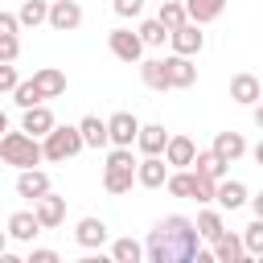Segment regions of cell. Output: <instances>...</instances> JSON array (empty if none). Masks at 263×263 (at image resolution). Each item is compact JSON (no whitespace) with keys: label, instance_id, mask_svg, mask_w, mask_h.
Instances as JSON below:
<instances>
[{"label":"cell","instance_id":"4","mask_svg":"<svg viewBox=\"0 0 263 263\" xmlns=\"http://www.w3.org/2000/svg\"><path fill=\"white\" fill-rule=\"evenodd\" d=\"M45 25H49L53 33H74V29L82 25V4H78V0H49Z\"/></svg>","mask_w":263,"mask_h":263},{"label":"cell","instance_id":"24","mask_svg":"<svg viewBox=\"0 0 263 263\" xmlns=\"http://www.w3.org/2000/svg\"><path fill=\"white\" fill-rule=\"evenodd\" d=\"M132 185H136V168H111V164H103V189H107V193L119 197V193H127Z\"/></svg>","mask_w":263,"mask_h":263},{"label":"cell","instance_id":"16","mask_svg":"<svg viewBox=\"0 0 263 263\" xmlns=\"http://www.w3.org/2000/svg\"><path fill=\"white\" fill-rule=\"evenodd\" d=\"M4 230H8V238H16V242H33V238L41 234V222L33 218V210H16V214H8Z\"/></svg>","mask_w":263,"mask_h":263},{"label":"cell","instance_id":"15","mask_svg":"<svg viewBox=\"0 0 263 263\" xmlns=\"http://www.w3.org/2000/svg\"><path fill=\"white\" fill-rule=\"evenodd\" d=\"M41 193H49V173H41L37 164H33V168H21V173H16V197L37 201Z\"/></svg>","mask_w":263,"mask_h":263},{"label":"cell","instance_id":"21","mask_svg":"<svg viewBox=\"0 0 263 263\" xmlns=\"http://www.w3.org/2000/svg\"><path fill=\"white\" fill-rule=\"evenodd\" d=\"M74 127H78V136H82V148H107V119L82 115Z\"/></svg>","mask_w":263,"mask_h":263},{"label":"cell","instance_id":"9","mask_svg":"<svg viewBox=\"0 0 263 263\" xmlns=\"http://www.w3.org/2000/svg\"><path fill=\"white\" fill-rule=\"evenodd\" d=\"M136 132H140V119L132 111H115L107 119V144H119V148H132L136 144Z\"/></svg>","mask_w":263,"mask_h":263},{"label":"cell","instance_id":"38","mask_svg":"<svg viewBox=\"0 0 263 263\" xmlns=\"http://www.w3.org/2000/svg\"><path fill=\"white\" fill-rule=\"evenodd\" d=\"M16 82H21L16 66H12V62H0V95H8V90H12Z\"/></svg>","mask_w":263,"mask_h":263},{"label":"cell","instance_id":"34","mask_svg":"<svg viewBox=\"0 0 263 263\" xmlns=\"http://www.w3.org/2000/svg\"><path fill=\"white\" fill-rule=\"evenodd\" d=\"M8 95H12V103H16L21 111H25V107H33V103H45V99H41V90L33 86V78H25V82H16V86H12Z\"/></svg>","mask_w":263,"mask_h":263},{"label":"cell","instance_id":"36","mask_svg":"<svg viewBox=\"0 0 263 263\" xmlns=\"http://www.w3.org/2000/svg\"><path fill=\"white\" fill-rule=\"evenodd\" d=\"M21 58V37L16 33H0V62H16Z\"/></svg>","mask_w":263,"mask_h":263},{"label":"cell","instance_id":"27","mask_svg":"<svg viewBox=\"0 0 263 263\" xmlns=\"http://www.w3.org/2000/svg\"><path fill=\"white\" fill-rule=\"evenodd\" d=\"M193 164H197L193 173H201V177H214V181H222V177H226V168H230V164H226L222 156H214L210 148H205V152H193Z\"/></svg>","mask_w":263,"mask_h":263},{"label":"cell","instance_id":"26","mask_svg":"<svg viewBox=\"0 0 263 263\" xmlns=\"http://www.w3.org/2000/svg\"><path fill=\"white\" fill-rule=\"evenodd\" d=\"M140 78H144V86L148 90H168V78H164V62L160 58H140Z\"/></svg>","mask_w":263,"mask_h":263},{"label":"cell","instance_id":"42","mask_svg":"<svg viewBox=\"0 0 263 263\" xmlns=\"http://www.w3.org/2000/svg\"><path fill=\"white\" fill-rule=\"evenodd\" d=\"M0 132H8V115L4 111H0Z\"/></svg>","mask_w":263,"mask_h":263},{"label":"cell","instance_id":"37","mask_svg":"<svg viewBox=\"0 0 263 263\" xmlns=\"http://www.w3.org/2000/svg\"><path fill=\"white\" fill-rule=\"evenodd\" d=\"M111 8H115V16L132 21V16H140V12H144V0H111Z\"/></svg>","mask_w":263,"mask_h":263},{"label":"cell","instance_id":"41","mask_svg":"<svg viewBox=\"0 0 263 263\" xmlns=\"http://www.w3.org/2000/svg\"><path fill=\"white\" fill-rule=\"evenodd\" d=\"M8 255V230H0V259Z\"/></svg>","mask_w":263,"mask_h":263},{"label":"cell","instance_id":"10","mask_svg":"<svg viewBox=\"0 0 263 263\" xmlns=\"http://www.w3.org/2000/svg\"><path fill=\"white\" fill-rule=\"evenodd\" d=\"M107 238H111V230H107V222H103V218H95V214H90V218H82V222L74 226V242H78L82 251H99Z\"/></svg>","mask_w":263,"mask_h":263},{"label":"cell","instance_id":"20","mask_svg":"<svg viewBox=\"0 0 263 263\" xmlns=\"http://www.w3.org/2000/svg\"><path fill=\"white\" fill-rule=\"evenodd\" d=\"M164 140H168L164 123H140V132H136V148L144 156H160L164 152Z\"/></svg>","mask_w":263,"mask_h":263},{"label":"cell","instance_id":"23","mask_svg":"<svg viewBox=\"0 0 263 263\" xmlns=\"http://www.w3.org/2000/svg\"><path fill=\"white\" fill-rule=\"evenodd\" d=\"M242 238L238 234H230V230H222L218 238H214V263H242Z\"/></svg>","mask_w":263,"mask_h":263},{"label":"cell","instance_id":"17","mask_svg":"<svg viewBox=\"0 0 263 263\" xmlns=\"http://www.w3.org/2000/svg\"><path fill=\"white\" fill-rule=\"evenodd\" d=\"M58 119H53V111L45 107V103H33V107H25V115H21V132H29V136H45L49 127H53Z\"/></svg>","mask_w":263,"mask_h":263},{"label":"cell","instance_id":"8","mask_svg":"<svg viewBox=\"0 0 263 263\" xmlns=\"http://www.w3.org/2000/svg\"><path fill=\"white\" fill-rule=\"evenodd\" d=\"M33 218L41 222V230H58V226L66 222V197H58L53 189L41 193V197L33 201Z\"/></svg>","mask_w":263,"mask_h":263},{"label":"cell","instance_id":"19","mask_svg":"<svg viewBox=\"0 0 263 263\" xmlns=\"http://www.w3.org/2000/svg\"><path fill=\"white\" fill-rule=\"evenodd\" d=\"M230 99L242 103V107H251V103L263 99V82H259L255 74H234V78H230Z\"/></svg>","mask_w":263,"mask_h":263},{"label":"cell","instance_id":"18","mask_svg":"<svg viewBox=\"0 0 263 263\" xmlns=\"http://www.w3.org/2000/svg\"><path fill=\"white\" fill-rule=\"evenodd\" d=\"M33 86L41 90V99H58V95H66V74L58 66H41V70H33Z\"/></svg>","mask_w":263,"mask_h":263},{"label":"cell","instance_id":"30","mask_svg":"<svg viewBox=\"0 0 263 263\" xmlns=\"http://www.w3.org/2000/svg\"><path fill=\"white\" fill-rule=\"evenodd\" d=\"M111 259H115V263H140V259H144V247H140L136 238H115V242H111Z\"/></svg>","mask_w":263,"mask_h":263},{"label":"cell","instance_id":"2","mask_svg":"<svg viewBox=\"0 0 263 263\" xmlns=\"http://www.w3.org/2000/svg\"><path fill=\"white\" fill-rule=\"evenodd\" d=\"M0 160L12 168H33L41 164V140L29 132H0Z\"/></svg>","mask_w":263,"mask_h":263},{"label":"cell","instance_id":"39","mask_svg":"<svg viewBox=\"0 0 263 263\" xmlns=\"http://www.w3.org/2000/svg\"><path fill=\"white\" fill-rule=\"evenodd\" d=\"M29 263H58V251H49V247H33V251H29Z\"/></svg>","mask_w":263,"mask_h":263},{"label":"cell","instance_id":"3","mask_svg":"<svg viewBox=\"0 0 263 263\" xmlns=\"http://www.w3.org/2000/svg\"><path fill=\"white\" fill-rule=\"evenodd\" d=\"M78 152H82V136H78V127H70V123H53V127L41 136V160L66 164V160H74Z\"/></svg>","mask_w":263,"mask_h":263},{"label":"cell","instance_id":"22","mask_svg":"<svg viewBox=\"0 0 263 263\" xmlns=\"http://www.w3.org/2000/svg\"><path fill=\"white\" fill-rule=\"evenodd\" d=\"M181 4H185V16L193 25H210L226 12V0H181Z\"/></svg>","mask_w":263,"mask_h":263},{"label":"cell","instance_id":"6","mask_svg":"<svg viewBox=\"0 0 263 263\" xmlns=\"http://www.w3.org/2000/svg\"><path fill=\"white\" fill-rule=\"evenodd\" d=\"M107 49H111L119 62H127V66L144 58V41H140V33H132V29H123V25L107 33Z\"/></svg>","mask_w":263,"mask_h":263},{"label":"cell","instance_id":"31","mask_svg":"<svg viewBox=\"0 0 263 263\" xmlns=\"http://www.w3.org/2000/svg\"><path fill=\"white\" fill-rule=\"evenodd\" d=\"M164 189H168L173 197H189V193H193V173H189V168H177V173L168 168V177H164Z\"/></svg>","mask_w":263,"mask_h":263},{"label":"cell","instance_id":"28","mask_svg":"<svg viewBox=\"0 0 263 263\" xmlns=\"http://www.w3.org/2000/svg\"><path fill=\"white\" fill-rule=\"evenodd\" d=\"M193 226H197V238H201V242H214V238L226 230V222H222V214H218V210H201Z\"/></svg>","mask_w":263,"mask_h":263},{"label":"cell","instance_id":"5","mask_svg":"<svg viewBox=\"0 0 263 263\" xmlns=\"http://www.w3.org/2000/svg\"><path fill=\"white\" fill-rule=\"evenodd\" d=\"M168 45H173V53H181V58H197V53L205 49V33H201V25L185 21V25L168 29Z\"/></svg>","mask_w":263,"mask_h":263},{"label":"cell","instance_id":"1","mask_svg":"<svg viewBox=\"0 0 263 263\" xmlns=\"http://www.w3.org/2000/svg\"><path fill=\"white\" fill-rule=\"evenodd\" d=\"M197 247H201V238H197L193 218L168 214V218H160V222L148 230L144 259H148V263H193Z\"/></svg>","mask_w":263,"mask_h":263},{"label":"cell","instance_id":"7","mask_svg":"<svg viewBox=\"0 0 263 263\" xmlns=\"http://www.w3.org/2000/svg\"><path fill=\"white\" fill-rule=\"evenodd\" d=\"M160 62H164V78H168V90H189V86L197 82V66H193V58L168 53V58H160Z\"/></svg>","mask_w":263,"mask_h":263},{"label":"cell","instance_id":"11","mask_svg":"<svg viewBox=\"0 0 263 263\" xmlns=\"http://www.w3.org/2000/svg\"><path fill=\"white\" fill-rule=\"evenodd\" d=\"M193 152H197V144H193L189 136H168L160 156H164L168 168H189V164H193Z\"/></svg>","mask_w":263,"mask_h":263},{"label":"cell","instance_id":"14","mask_svg":"<svg viewBox=\"0 0 263 263\" xmlns=\"http://www.w3.org/2000/svg\"><path fill=\"white\" fill-rule=\"evenodd\" d=\"M164 177H168L164 156H144V160H136V185H144V189H160Z\"/></svg>","mask_w":263,"mask_h":263},{"label":"cell","instance_id":"29","mask_svg":"<svg viewBox=\"0 0 263 263\" xmlns=\"http://www.w3.org/2000/svg\"><path fill=\"white\" fill-rule=\"evenodd\" d=\"M136 33H140V41H144V49H160V45L168 41V29H164V25L156 21V16H152V21H144V25L136 29Z\"/></svg>","mask_w":263,"mask_h":263},{"label":"cell","instance_id":"35","mask_svg":"<svg viewBox=\"0 0 263 263\" xmlns=\"http://www.w3.org/2000/svg\"><path fill=\"white\" fill-rule=\"evenodd\" d=\"M214 185H218L214 177L193 173V193H189V197H193V201H201V205H210V201H214Z\"/></svg>","mask_w":263,"mask_h":263},{"label":"cell","instance_id":"12","mask_svg":"<svg viewBox=\"0 0 263 263\" xmlns=\"http://www.w3.org/2000/svg\"><path fill=\"white\" fill-rule=\"evenodd\" d=\"M247 197H251V189H247L242 181H234V177H222V181L214 185V201H218L222 210H242Z\"/></svg>","mask_w":263,"mask_h":263},{"label":"cell","instance_id":"25","mask_svg":"<svg viewBox=\"0 0 263 263\" xmlns=\"http://www.w3.org/2000/svg\"><path fill=\"white\" fill-rule=\"evenodd\" d=\"M45 8H49V0H25V4L16 8V25H21V29L45 25Z\"/></svg>","mask_w":263,"mask_h":263},{"label":"cell","instance_id":"33","mask_svg":"<svg viewBox=\"0 0 263 263\" xmlns=\"http://www.w3.org/2000/svg\"><path fill=\"white\" fill-rule=\"evenodd\" d=\"M156 21H160L164 29H177V25H185L189 16H185V4H181V0H160V12H156Z\"/></svg>","mask_w":263,"mask_h":263},{"label":"cell","instance_id":"40","mask_svg":"<svg viewBox=\"0 0 263 263\" xmlns=\"http://www.w3.org/2000/svg\"><path fill=\"white\" fill-rule=\"evenodd\" d=\"M0 33H21V25H16V12H4V8H0Z\"/></svg>","mask_w":263,"mask_h":263},{"label":"cell","instance_id":"13","mask_svg":"<svg viewBox=\"0 0 263 263\" xmlns=\"http://www.w3.org/2000/svg\"><path fill=\"white\" fill-rule=\"evenodd\" d=\"M210 152L222 156L226 164H234L238 156H247V136H242V132H218L214 144H210Z\"/></svg>","mask_w":263,"mask_h":263},{"label":"cell","instance_id":"32","mask_svg":"<svg viewBox=\"0 0 263 263\" xmlns=\"http://www.w3.org/2000/svg\"><path fill=\"white\" fill-rule=\"evenodd\" d=\"M238 238H242V251H247L251 259H259V255H263V218H255Z\"/></svg>","mask_w":263,"mask_h":263}]
</instances>
